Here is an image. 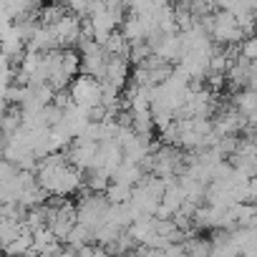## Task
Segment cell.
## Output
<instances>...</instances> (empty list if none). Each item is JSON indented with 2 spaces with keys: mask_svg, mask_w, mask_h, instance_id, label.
<instances>
[{
  "mask_svg": "<svg viewBox=\"0 0 257 257\" xmlns=\"http://www.w3.org/2000/svg\"><path fill=\"white\" fill-rule=\"evenodd\" d=\"M144 179V167L142 164H134V162H121L113 174H111V182H118V184H128V187H137L139 182Z\"/></svg>",
  "mask_w": 257,
  "mask_h": 257,
  "instance_id": "6",
  "label": "cell"
},
{
  "mask_svg": "<svg viewBox=\"0 0 257 257\" xmlns=\"http://www.w3.org/2000/svg\"><path fill=\"white\" fill-rule=\"evenodd\" d=\"M232 108L239 113V116H249L254 108H257V88H239L234 96H232Z\"/></svg>",
  "mask_w": 257,
  "mask_h": 257,
  "instance_id": "7",
  "label": "cell"
},
{
  "mask_svg": "<svg viewBox=\"0 0 257 257\" xmlns=\"http://www.w3.org/2000/svg\"><path fill=\"white\" fill-rule=\"evenodd\" d=\"M121 33H123V38L128 41V43H139V41H147V31H144V23H142V18L139 16H128V18H123V23H121Z\"/></svg>",
  "mask_w": 257,
  "mask_h": 257,
  "instance_id": "8",
  "label": "cell"
},
{
  "mask_svg": "<svg viewBox=\"0 0 257 257\" xmlns=\"http://www.w3.org/2000/svg\"><path fill=\"white\" fill-rule=\"evenodd\" d=\"M132 189H134V187H128V184L111 182V184H108V189H106L103 194H106L108 204H123V202H128V199H132Z\"/></svg>",
  "mask_w": 257,
  "mask_h": 257,
  "instance_id": "10",
  "label": "cell"
},
{
  "mask_svg": "<svg viewBox=\"0 0 257 257\" xmlns=\"http://www.w3.org/2000/svg\"><path fill=\"white\" fill-rule=\"evenodd\" d=\"M247 126H249V128H257V108L247 116Z\"/></svg>",
  "mask_w": 257,
  "mask_h": 257,
  "instance_id": "11",
  "label": "cell"
},
{
  "mask_svg": "<svg viewBox=\"0 0 257 257\" xmlns=\"http://www.w3.org/2000/svg\"><path fill=\"white\" fill-rule=\"evenodd\" d=\"M106 56H108V53H106ZM128 78H132L128 61H126V58H118V56H108V58H106V66H103V76L98 78L101 86H103V88H116V91H121Z\"/></svg>",
  "mask_w": 257,
  "mask_h": 257,
  "instance_id": "3",
  "label": "cell"
},
{
  "mask_svg": "<svg viewBox=\"0 0 257 257\" xmlns=\"http://www.w3.org/2000/svg\"><path fill=\"white\" fill-rule=\"evenodd\" d=\"M182 247H184L187 257H209V239L207 237H187Z\"/></svg>",
  "mask_w": 257,
  "mask_h": 257,
  "instance_id": "9",
  "label": "cell"
},
{
  "mask_svg": "<svg viewBox=\"0 0 257 257\" xmlns=\"http://www.w3.org/2000/svg\"><path fill=\"white\" fill-rule=\"evenodd\" d=\"M96 152H98V142H93L88 137H78L71 149V164L76 169H91L96 162Z\"/></svg>",
  "mask_w": 257,
  "mask_h": 257,
  "instance_id": "5",
  "label": "cell"
},
{
  "mask_svg": "<svg viewBox=\"0 0 257 257\" xmlns=\"http://www.w3.org/2000/svg\"><path fill=\"white\" fill-rule=\"evenodd\" d=\"M108 199H106V194H96V192H88L81 202H78V207H76V217H78V222L83 224V227H88V229H96L103 219H106V212H108Z\"/></svg>",
  "mask_w": 257,
  "mask_h": 257,
  "instance_id": "2",
  "label": "cell"
},
{
  "mask_svg": "<svg viewBox=\"0 0 257 257\" xmlns=\"http://www.w3.org/2000/svg\"><path fill=\"white\" fill-rule=\"evenodd\" d=\"M152 46V53L154 56H159L162 61H167V63H177V61H182V38H179V33H172V36H159L154 43H149Z\"/></svg>",
  "mask_w": 257,
  "mask_h": 257,
  "instance_id": "4",
  "label": "cell"
},
{
  "mask_svg": "<svg viewBox=\"0 0 257 257\" xmlns=\"http://www.w3.org/2000/svg\"><path fill=\"white\" fill-rule=\"evenodd\" d=\"M101 96H103V86L93 76H78L71 86V101H73V106H78L83 111L101 106Z\"/></svg>",
  "mask_w": 257,
  "mask_h": 257,
  "instance_id": "1",
  "label": "cell"
}]
</instances>
